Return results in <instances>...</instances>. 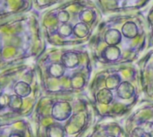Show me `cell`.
Instances as JSON below:
<instances>
[{
  "label": "cell",
  "instance_id": "obj_1",
  "mask_svg": "<svg viewBox=\"0 0 153 137\" xmlns=\"http://www.w3.org/2000/svg\"><path fill=\"white\" fill-rule=\"evenodd\" d=\"M30 91L31 90H30V85L23 82H19L14 86V92H15L16 95L20 96L21 98H24V97H27L28 95H30Z\"/></svg>",
  "mask_w": 153,
  "mask_h": 137
},
{
  "label": "cell",
  "instance_id": "obj_2",
  "mask_svg": "<svg viewBox=\"0 0 153 137\" xmlns=\"http://www.w3.org/2000/svg\"><path fill=\"white\" fill-rule=\"evenodd\" d=\"M22 98L18 95L15 96H10V101H9V106L13 109H19L22 106Z\"/></svg>",
  "mask_w": 153,
  "mask_h": 137
},
{
  "label": "cell",
  "instance_id": "obj_3",
  "mask_svg": "<svg viewBox=\"0 0 153 137\" xmlns=\"http://www.w3.org/2000/svg\"><path fill=\"white\" fill-rule=\"evenodd\" d=\"M9 101H10V96L0 93V109H4L6 106H9Z\"/></svg>",
  "mask_w": 153,
  "mask_h": 137
},
{
  "label": "cell",
  "instance_id": "obj_4",
  "mask_svg": "<svg viewBox=\"0 0 153 137\" xmlns=\"http://www.w3.org/2000/svg\"><path fill=\"white\" fill-rule=\"evenodd\" d=\"M9 137H23V136L21 134H18V133H14V134H12Z\"/></svg>",
  "mask_w": 153,
  "mask_h": 137
}]
</instances>
